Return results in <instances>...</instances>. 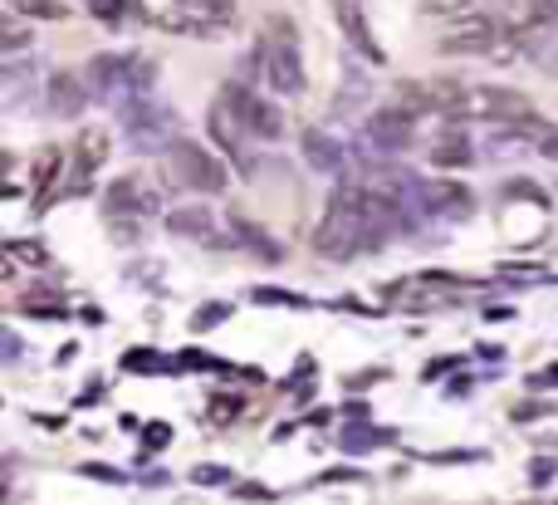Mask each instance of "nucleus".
<instances>
[{"instance_id": "8", "label": "nucleus", "mask_w": 558, "mask_h": 505, "mask_svg": "<svg viewBox=\"0 0 558 505\" xmlns=\"http://www.w3.org/2000/svg\"><path fill=\"white\" fill-rule=\"evenodd\" d=\"M221 98L235 108V118H241L251 133H260V137H279V133H284V118H279V108L265 104V98H255L251 88H235V84H231Z\"/></svg>"}, {"instance_id": "13", "label": "nucleus", "mask_w": 558, "mask_h": 505, "mask_svg": "<svg viewBox=\"0 0 558 505\" xmlns=\"http://www.w3.org/2000/svg\"><path fill=\"white\" fill-rule=\"evenodd\" d=\"M338 20H343V29L357 39V49H363L367 59H383V49H377L373 35H367V20H363V10H357V0H338Z\"/></svg>"}, {"instance_id": "17", "label": "nucleus", "mask_w": 558, "mask_h": 505, "mask_svg": "<svg viewBox=\"0 0 558 505\" xmlns=\"http://www.w3.org/2000/svg\"><path fill=\"white\" fill-rule=\"evenodd\" d=\"M432 163H436V167H461V163H471V143H461V137H446L441 147H432Z\"/></svg>"}, {"instance_id": "10", "label": "nucleus", "mask_w": 558, "mask_h": 505, "mask_svg": "<svg viewBox=\"0 0 558 505\" xmlns=\"http://www.w3.org/2000/svg\"><path fill=\"white\" fill-rule=\"evenodd\" d=\"M104 157H108V133L104 128H88V133L78 137V147H74V187L78 192L88 187V172L104 167Z\"/></svg>"}, {"instance_id": "20", "label": "nucleus", "mask_w": 558, "mask_h": 505, "mask_svg": "<svg viewBox=\"0 0 558 505\" xmlns=\"http://www.w3.org/2000/svg\"><path fill=\"white\" fill-rule=\"evenodd\" d=\"M88 5H94V15L108 20V25H118V20L128 15V0H88Z\"/></svg>"}, {"instance_id": "16", "label": "nucleus", "mask_w": 558, "mask_h": 505, "mask_svg": "<svg viewBox=\"0 0 558 505\" xmlns=\"http://www.w3.org/2000/svg\"><path fill=\"white\" fill-rule=\"evenodd\" d=\"M426 202H432L436 212H471V196H465L461 187H432Z\"/></svg>"}, {"instance_id": "21", "label": "nucleus", "mask_w": 558, "mask_h": 505, "mask_svg": "<svg viewBox=\"0 0 558 505\" xmlns=\"http://www.w3.org/2000/svg\"><path fill=\"white\" fill-rule=\"evenodd\" d=\"M54 167H59V153H45L35 163V187H39V192H49V182H54Z\"/></svg>"}, {"instance_id": "3", "label": "nucleus", "mask_w": 558, "mask_h": 505, "mask_svg": "<svg viewBox=\"0 0 558 505\" xmlns=\"http://www.w3.org/2000/svg\"><path fill=\"white\" fill-rule=\"evenodd\" d=\"M157 25L172 35H196V39H221L235 25V0H172L157 15Z\"/></svg>"}, {"instance_id": "11", "label": "nucleus", "mask_w": 558, "mask_h": 505, "mask_svg": "<svg viewBox=\"0 0 558 505\" xmlns=\"http://www.w3.org/2000/svg\"><path fill=\"white\" fill-rule=\"evenodd\" d=\"M172 226L177 236H196L202 245H226V236L216 231V216L211 212H196V206H186V212H172Z\"/></svg>"}, {"instance_id": "1", "label": "nucleus", "mask_w": 558, "mask_h": 505, "mask_svg": "<svg viewBox=\"0 0 558 505\" xmlns=\"http://www.w3.org/2000/svg\"><path fill=\"white\" fill-rule=\"evenodd\" d=\"M367 241H377L367 187H338L328 212H324V221H318V231H314V251L328 255V261H348V255Z\"/></svg>"}, {"instance_id": "4", "label": "nucleus", "mask_w": 558, "mask_h": 505, "mask_svg": "<svg viewBox=\"0 0 558 505\" xmlns=\"http://www.w3.org/2000/svg\"><path fill=\"white\" fill-rule=\"evenodd\" d=\"M167 167H172L177 182L196 187V192H221V187H226V167L216 163L202 143H186V137L167 143Z\"/></svg>"}, {"instance_id": "7", "label": "nucleus", "mask_w": 558, "mask_h": 505, "mask_svg": "<svg viewBox=\"0 0 558 505\" xmlns=\"http://www.w3.org/2000/svg\"><path fill=\"white\" fill-rule=\"evenodd\" d=\"M465 113L481 118H510V123H530L534 104L514 88H465Z\"/></svg>"}, {"instance_id": "19", "label": "nucleus", "mask_w": 558, "mask_h": 505, "mask_svg": "<svg viewBox=\"0 0 558 505\" xmlns=\"http://www.w3.org/2000/svg\"><path fill=\"white\" fill-rule=\"evenodd\" d=\"M5 255H10V261H25V265H45L49 261V251H45V245H35V241H10Z\"/></svg>"}, {"instance_id": "18", "label": "nucleus", "mask_w": 558, "mask_h": 505, "mask_svg": "<svg viewBox=\"0 0 558 505\" xmlns=\"http://www.w3.org/2000/svg\"><path fill=\"white\" fill-rule=\"evenodd\" d=\"M304 153H308V163H318V167H333L338 163V147L328 143L324 133H308L304 137Z\"/></svg>"}, {"instance_id": "23", "label": "nucleus", "mask_w": 558, "mask_h": 505, "mask_svg": "<svg viewBox=\"0 0 558 505\" xmlns=\"http://www.w3.org/2000/svg\"><path fill=\"white\" fill-rule=\"evenodd\" d=\"M211 412H216V422H231V412H241V402H226V398H221Z\"/></svg>"}, {"instance_id": "9", "label": "nucleus", "mask_w": 558, "mask_h": 505, "mask_svg": "<svg viewBox=\"0 0 558 505\" xmlns=\"http://www.w3.org/2000/svg\"><path fill=\"white\" fill-rule=\"evenodd\" d=\"M367 133H373V143H383V147H407L412 143V113H407L402 104L387 108V113H373Z\"/></svg>"}, {"instance_id": "5", "label": "nucleus", "mask_w": 558, "mask_h": 505, "mask_svg": "<svg viewBox=\"0 0 558 505\" xmlns=\"http://www.w3.org/2000/svg\"><path fill=\"white\" fill-rule=\"evenodd\" d=\"M397 104L407 113H465V88L451 79H422V84H402Z\"/></svg>"}, {"instance_id": "6", "label": "nucleus", "mask_w": 558, "mask_h": 505, "mask_svg": "<svg viewBox=\"0 0 558 505\" xmlns=\"http://www.w3.org/2000/svg\"><path fill=\"white\" fill-rule=\"evenodd\" d=\"M500 20L490 15H461L451 29L441 35V49L446 55H490L495 45H500Z\"/></svg>"}, {"instance_id": "22", "label": "nucleus", "mask_w": 558, "mask_h": 505, "mask_svg": "<svg viewBox=\"0 0 558 505\" xmlns=\"http://www.w3.org/2000/svg\"><path fill=\"white\" fill-rule=\"evenodd\" d=\"M20 45H25V29L10 20V25H5V49H20Z\"/></svg>"}, {"instance_id": "12", "label": "nucleus", "mask_w": 558, "mask_h": 505, "mask_svg": "<svg viewBox=\"0 0 558 505\" xmlns=\"http://www.w3.org/2000/svg\"><path fill=\"white\" fill-rule=\"evenodd\" d=\"M49 104H54L59 118H74L78 108H84V84H78V74H54L49 79Z\"/></svg>"}, {"instance_id": "15", "label": "nucleus", "mask_w": 558, "mask_h": 505, "mask_svg": "<svg viewBox=\"0 0 558 505\" xmlns=\"http://www.w3.org/2000/svg\"><path fill=\"white\" fill-rule=\"evenodd\" d=\"M231 241H245V245H255L260 255H270V261H279V245H275V241H265V236L255 231L251 221H241V216H231Z\"/></svg>"}, {"instance_id": "2", "label": "nucleus", "mask_w": 558, "mask_h": 505, "mask_svg": "<svg viewBox=\"0 0 558 505\" xmlns=\"http://www.w3.org/2000/svg\"><path fill=\"white\" fill-rule=\"evenodd\" d=\"M265 79L275 94H299L304 88V59H299V35L289 15L265 20Z\"/></svg>"}, {"instance_id": "14", "label": "nucleus", "mask_w": 558, "mask_h": 505, "mask_svg": "<svg viewBox=\"0 0 558 505\" xmlns=\"http://www.w3.org/2000/svg\"><path fill=\"white\" fill-rule=\"evenodd\" d=\"M10 15H29V20H64L59 0H5Z\"/></svg>"}]
</instances>
